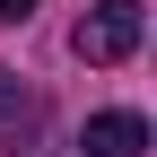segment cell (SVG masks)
Masks as SVG:
<instances>
[{"mask_svg":"<svg viewBox=\"0 0 157 157\" xmlns=\"http://www.w3.org/2000/svg\"><path fill=\"white\" fill-rule=\"evenodd\" d=\"M70 44H78V61H96V70L131 61V52H140V0H96Z\"/></svg>","mask_w":157,"mask_h":157,"instance_id":"cell-1","label":"cell"},{"mask_svg":"<svg viewBox=\"0 0 157 157\" xmlns=\"http://www.w3.org/2000/svg\"><path fill=\"white\" fill-rule=\"evenodd\" d=\"M78 148L87 157H148V122L140 113H96V122L78 131Z\"/></svg>","mask_w":157,"mask_h":157,"instance_id":"cell-2","label":"cell"},{"mask_svg":"<svg viewBox=\"0 0 157 157\" xmlns=\"http://www.w3.org/2000/svg\"><path fill=\"white\" fill-rule=\"evenodd\" d=\"M26 105V87H17V70H0V113H17Z\"/></svg>","mask_w":157,"mask_h":157,"instance_id":"cell-3","label":"cell"},{"mask_svg":"<svg viewBox=\"0 0 157 157\" xmlns=\"http://www.w3.org/2000/svg\"><path fill=\"white\" fill-rule=\"evenodd\" d=\"M26 9H35V0H0V17H26Z\"/></svg>","mask_w":157,"mask_h":157,"instance_id":"cell-4","label":"cell"}]
</instances>
